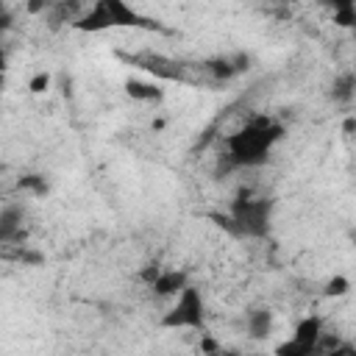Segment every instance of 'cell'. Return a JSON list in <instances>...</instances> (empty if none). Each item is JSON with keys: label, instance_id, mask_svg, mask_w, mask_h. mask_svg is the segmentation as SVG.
Wrapping results in <instances>:
<instances>
[{"label": "cell", "instance_id": "cell-6", "mask_svg": "<svg viewBox=\"0 0 356 356\" xmlns=\"http://www.w3.org/2000/svg\"><path fill=\"white\" fill-rule=\"evenodd\" d=\"M270 328H273V314L267 309H256L248 314V334L261 339V337H270Z\"/></svg>", "mask_w": 356, "mask_h": 356}, {"label": "cell", "instance_id": "cell-2", "mask_svg": "<svg viewBox=\"0 0 356 356\" xmlns=\"http://www.w3.org/2000/svg\"><path fill=\"white\" fill-rule=\"evenodd\" d=\"M120 25H145V19L125 3V0H95L89 11H83L75 19L78 31H106V28H120Z\"/></svg>", "mask_w": 356, "mask_h": 356}, {"label": "cell", "instance_id": "cell-9", "mask_svg": "<svg viewBox=\"0 0 356 356\" xmlns=\"http://www.w3.org/2000/svg\"><path fill=\"white\" fill-rule=\"evenodd\" d=\"M50 81H53L50 72H36V75L28 81V89H31L33 95H44V92L50 89Z\"/></svg>", "mask_w": 356, "mask_h": 356}, {"label": "cell", "instance_id": "cell-7", "mask_svg": "<svg viewBox=\"0 0 356 356\" xmlns=\"http://www.w3.org/2000/svg\"><path fill=\"white\" fill-rule=\"evenodd\" d=\"M125 92H128L134 100H145V103L159 100V97L164 95L156 83H145V81H128V83H125Z\"/></svg>", "mask_w": 356, "mask_h": 356}, {"label": "cell", "instance_id": "cell-10", "mask_svg": "<svg viewBox=\"0 0 356 356\" xmlns=\"http://www.w3.org/2000/svg\"><path fill=\"white\" fill-rule=\"evenodd\" d=\"M350 289V281L348 278H342V275H337V278H331L328 281V286H325V295H334V298H339V295H345Z\"/></svg>", "mask_w": 356, "mask_h": 356}, {"label": "cell", "instance_id": "cell-13", "mask_svg": "<svg viewBox=\"0 0 356 356\" xmlns=\"http://www.w3.org/2000/svg\"><path fill=\"white\" fill-rule=\"evenodd\" d=\"M78 3H86V0H78Z\"/></svg>", "mask_w": 356, "mask_h": 356}, {"label": "cell", "instance_id": "cell-1", "mask_svg": "<svg viewBox=\"0 0 356 356\" xmlns=\"http://www.w3.org/2000/svg\"><path fill=\"white\" fill-rule=\"evenodd\" d=\"M281 136V125L264 114H250L239 131L228 136V156L236 164H256L267 156L273 142Z\"/></svg>", "mask_w": 356, "mask_h": 356}, {"label": "cell", "instance_id": "cell-8", "mask_svg": "<svg viewBox=\"0 0 356 356\" xmlns=\"http://www.w3.org/2000/svg\"><path fill=\"white\" fill-rule=\"evenodd\" d=\"M334 22L342 25V28H350V25L356 22V11H353V6H337V8H334Z\"/></svg>", "mask_w": 356, "mask_h": 356}, {"label": "cell", "instance_id": "cell-5", "mask_svg": "<svg viewBox=\"0 0 356 356\" xmlns=\"http://www.w3.org/2000/svg\"><path fill=\"white\" fill-rule=\"evenodd\" d=\"M159 295H178L186 284H184V273H178V270H170V273H159L156 275V281L150 284Z\"/></svg>", "mask_w": 356, "mask_h": 356}, {"label": "cell", "instance_id": "cell-3", "mask_svg": "<svg viewBox=\"0 0 356 356\" xmlns=\"http://www.w3.org/2000/svg\"><path fill=\"white\" fill-rule=\"evenodd\" d=\"M203 317V306H200V295L192 286H184L178 292V303L172 306V312L167 314V325H197Z\"/></svg>", "mask_w": 356, "mask_h": 356}, {"label": "cell", "instance_id": "cell-4", "mask_svg": "<svg viewBox=\"0 0 356 356\" xmlns=\"http://www.w3.org/2000/svg\"><path fill=\"white\" fill-rule=\"evenodd\" d=\"M19 234H22V209L8 203L0 209V245L17 242Z\"/></svg>", "mask_w": 356, "mask_h": 356}, {"label": "cell", "instance_id": "cell-11", "mask_svg": "<svg viewBox=\"0 0 356 356\" xmlns=\"http://www.w3.org/2000/svg\"><path fill=\"white\" fill-rule=\"evenodd\" d=\"M47 3H50V0H28V11H31V14H39V11L47 8Z\"/></svg>", "mask_w": 356, "mask_h": 356}, {"label": "cell", "instance_id": "cell-12", "mask_svg": "<svg viewBox=\"0 0 356 356\" xmlns=\"http://www.w3.org/2000/svg\"><path fill=\"white\" fill-rule=\"evenodd\" d=\"M0 67H3V50H0Z\"/></svg>", "mask_w": 356, "mask_h": 356}]
</instances>
